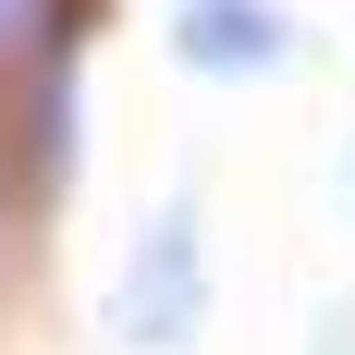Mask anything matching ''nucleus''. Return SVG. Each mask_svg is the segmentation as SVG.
I'll return each instance as SVG.
<instances>
[{
  "label": "nucleus",
  "mask_w": 355,
  "mask_h": 355,
  "mask_svg": "<svg viewBox=\"0 0 355 355\" xmlns=\"http://www.w3.org/2000/svg\"><path fill=\"white\" fill-rule=\"evenodd\" d=\"M135 270L147 282H123L110 319L135 331V343H184V331H196V209H159V233H147Z\"/></svg>",
  "instance_id": "obj_1"
},
{
  "label": "nucleus",
  "mask_w": 355,
  "mask_h": 355,
  "mask_svg": "<svg viewBox=\"0 0 355 355\" xmlns=\"http://www.w3.org/2000/svg\"><path fill=\"white\" fill-rule=\"evenodd\" d=\"M172 49L196 73H270L294 49V25H282V0H184V12H172Z\"/></svg>",
  "instance_id": "obj_2"
},
{
  "label": "nucleus",
  "mask_w": 355,
  "mask_h": 355,
  "mask_svg": "<svg viewBox=\"0 0 355 355\" xmlns=\"http://www.w3.org/2000/svg\"><path fill=\"white\" fill-rule=\"evenodd\" d=\"M25 12H37V0H0V37H12V25H25Z\"/></svg>",
  "instance_id": "obj_3"
}]
</instances>
